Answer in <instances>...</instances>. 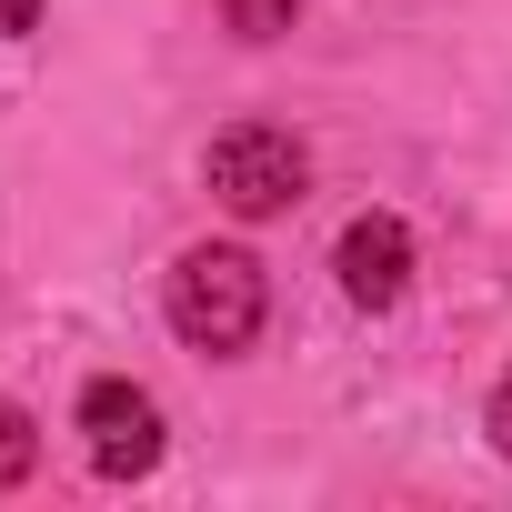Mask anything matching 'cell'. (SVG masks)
I'll return each mask as SVG.
<instances>
[{
  "label": "cell",
  "instance_id": "1",
  "mask_svg": "<svg viewBox=\"0 0 512 512\" xmlns=\"http://www.w3.org/2000/svg\"><path fill=\"white\" fill-rule=\"evenodd\" d=\"M262 312H272V282H262V262H251L241 241H201V251L171 262V332L191 352H211V362L251 352Z\"/></svg>",
  "mask_w": 512,
  "mask_h": 512
},
{
  "label": "cell",
  "instance_id": "2",
  "mask_svg": "<svg viewBox=\"0 0 512 512\" xmlns=\"http://www.w3.org/2000/svg\"><path fill=\"white\" fill-rule=\"evenodd\" d=\"M201 181H211V201H221V211L272 221V211H292V201H302L312 161H302V141H292V131H272V121H231V131L211 141Z\"/></svg>",
  "mask_w": 512,
  "mask_h": 512
},
{
  "label": "cell",
  "instance_id": "3",
  "mask_svg": "<svg viewBox=\"0 0 512 512\" xmlns=\"http://www.w3.org/2000/svg\"><path fill=\"white\" fill-rule=\"evenodd\" d=\"M81 452L101 482H141L161 462V402L141 382H91L81 392Z\"/></svg>",
  "mask_w": 512,
  "mask_h": 512
},
{
  "label": "cell",
  "instance_id": "4",
  "mask_svg": "<svg viewBox=\"0 0 512 512\" xmlns=\"http://www.w3.org/2000/svg\"><path fill=\"white\" fill-rule=\"evenodd\" d=\"M332 272H342V292H352L362 312H392V302L412 292V231H402L392 211H362V221L342 231V251H332Z\"/></svg>",
  "mask_w": 512,
  "mask_h": 512
},
{
  "label": "cell",
  "instance_id": "5",
  "mask_svg": "<svg viewBox=\"0 0 512 512\" xmlns=\"http://www.w3.org/2000/svg\"><path fill=\"white\" fill-rule=\"evenodd\" d=\"M31 462H41L31 412H21V402H0V492H21V482H31Z\"/></svg>",
  "mask_w": 512,
  "mask_h": 512
},
{
  "label": "cell",
  "instance_id": "6",
  "mask_svg": "<svg viewBox=\"0 0 512 512\" xmlns=\"http://www.w3.org/2000/svg\"><path fill=\"white\" fill-rule=\"evenodd\" d=\"M292 11H302V0H221V21H231L241 41H282V31H292Z\"/></svg>",
  "mask_w": 512,
  "mask_h": 512
},
{
  "label": "cell",
  "instance_id": "7",
  "mask_svg": "<svg viewBox=\"0 0 512 512\" xmlns=\"http://www.w3.org/2000/svg\"><path fill=\"white\" fill-rule=\"evenodd\" d=\"M482 432H492V452H502V462H512V372H502V382H492V402H482Z\"/></svg>",
  "mask_w": 512,
  "mask_h": 512
},
{
  "label": "cell",
  "instance_id": "8",
  "mask_svg": "<svg viewBox=\"0 0 512 512\" xmlns=\"http://www.w3.org/2000/svg\"><path fill=\"white\" fill-rule=\"evenodd\" d=\"M31 21H41V0H0V31H11V41H21Z\"/></svg>",
  "mask_w": 512,
  "mask_h": 512
}]
</instances>
